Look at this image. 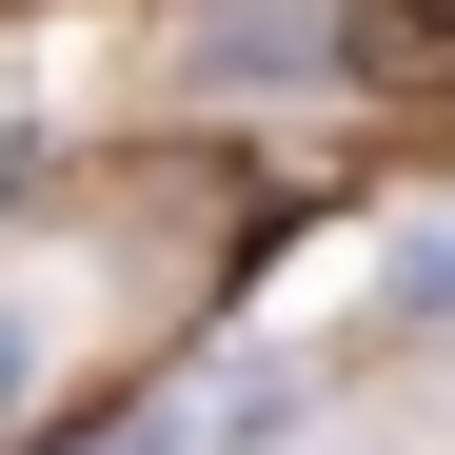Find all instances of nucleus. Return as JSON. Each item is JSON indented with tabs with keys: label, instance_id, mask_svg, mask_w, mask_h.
Listing matches in <instances>:
<instances>
[{
	"label": "nucleus",
	"instance_id": "obj_1",
	"mask_svg": "<svg viewBox=\"0 0 455 455\" xmlns=\"http://www.w3.org/2000/svg\"><path fill=\"white\" fill-rule=\"evenodd\" d=\"M356 80H455V0H356Z\"/></svg>",
	"mask_w": 455,
	"mask_h": 455
},
{
	"label": "nucleus",
	"instance_id": "obj_2",
	"mask_svg": "<svg viewBox=\"0 0 455 455\" xmlns=\"http://www.w3.org/2000/svg\"><path fill=\"white\" fill-rule=\"evenodd\" d=\"M198 60H218V80H297V60H317V20H297V0H238Z\"/></svg>",
	"mask_w": 455,
	"mask_h": 455
},
{
	"label": "nucleus",
	"instance_id": "obj_3",
	"mask_svg": "<svg viewBox=\"0 0 455 455\" xmlns=\"http://www.w3.org/2000/svg\"><path fill=\"white\" fill-rule=\"evenodd\" d=\"M40 376H60V337H40V297H0V416H40Z\"/></svg>",
	"mask_w": 455,
	"mask_h": 455
},
{
	"label": "nucleus",
	"instance_id": "obj_4",
	"mask_svg": "<svg viewBox=\"0 0 455 455\" xmlns=\"http://www.w3.org/2000/svg\"><path fill=\"white\" fill-rule=\"evenodd\" d=\"M396 317H416V337H455V238H416V258H396Z\"/></svg>",
	"mask_w": 455,
	"mask_h": 455
},
{
	"label": "nucleus",
	"instance_id": "obj_5",
	"mask_svg": "<svg viewBox=\"0 0 455 455\" xmlns=\"http://www.w3.org/2000/svg\"><path fill=\"white\" fill-rule=\"evenodd\" d=\"M100 455H179V435H100Z\"/></svg>",
	"mask_w": 455,
	"mask_h": 455
}]
</instances>
